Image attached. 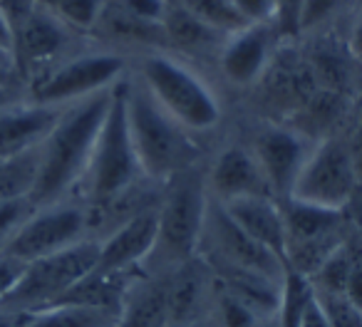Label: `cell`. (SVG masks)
I'll list each match as a JSON object with an SVG mask.
<instances>
[{"instance_id": "44", "label": "cell", "mask_w": 362, "mask_h": 327, "mask_svg": "<svg viewBox=\"0 0 362 327\" xmlns=\"http://www.w3.org/2000/svg\"><path fill=\"white\" fill-rule=\"evenodd\" d=\"M0 161H3V159H0Z\"/></svg>"}, {"instance_id": "7", "label": "cell", "mask_w": 362, "mask_h": 327, "mask_svg": "<svg viewBox=\"0 0 362 327\" xmlns=\"http://www.w3.org/2000/svg\"><path fill=\"white\" fill-rule=\"evenodd\" d=\"M281 208L286 221L283 263L288 270L310 278L350 236L345 211L310 206L293 198H283Z\"/></svg>"}, {"instance_id": "6", "label": "cell", "mask_w": 362, "mask_h": 327, "mask_svg": "<svg viewBox=\"0 0 362 327\" xmlns=\"http://www.w3.org/2000/svg\"><path fill=\"white\" fill-rule=\"evenodd\" d=\"M97 261H100V238L90 236L65 251L25 263L21 278L11 287L6 300L0 302V307L21 315L55 305L72 285L95 270Z\"/></svg>"}, {"instance_id": "16", "label": "cell", "mask_w": 362, "mask_h": 327, "mask_svg": "<svg viewBox=\"0 0 362 327\" xmlns=\"http://www.w3.org/2000/svg\"><path fill=\"white\" fill-rule=\"evenodd\" d=\"M62 109L65 107L35 105L30 100H21L0 109V159L40 144L60 119Z\"/></svg>"}, {"instance_id": "32", "label": "cell", "mask_w": 362, "mask_h": 327, "mask_svg": "<svg viewBox=\"0 0 362 327\" xmlns=\"http://www.w3.org/2000/svg\"><path fill=\"white\" fill-rule=\"evenodd\" d=\"M117 3L134 18L146 23H156V25H161V20L166 16V8H169L166 0H117Z\"/></svg>"}, {"instance_id": "28", "label": "cell", "mask_w": 362, "mask_h": 327, "mask_svg": "<svg viewBox=\"0 0 362 327\" xmlns=\"http://www.w3.org/2000/svg\"><path fill=\"white\" fill-rule=\"evenodd\" d=\"M315 295L332 327H362V312L345 295H322V292Z\"/></svg>"}, {"instance_id": "17", "label": "cell", "mask_w": 362, "mask_h": 327, "mask_svg": "<svg viewBox=\"0 0 362 327\" xmlns=\"http://www.w3.org/2000/svg\"><path fill=\"white\" fill-rule=\"evenodd\" d=\"M271 65V35L266 25H246L223 42L221 67L233 85L261 80Z\"/></svg>"}, {"instance_id": "33", "label": "cell", "mask_w": 362, "mask_h": 327, "mask_svg": "<svg viewBox=\"0 0 362 327\" xmlns=\"http://www.w3.org/2000/svg\"><path fill=\"white\" fill-rule=\"evenodd\" d=\"M342 295L362 312V246L357 241V256H355V266H352V273H350V280H347V287Z\"/></svg>"}, {"instance_id": "2", "label": "cell", "mask_w": 362, "mask_h": 327, "mask_svg": "<svg viewBox=\"0 0 362 327\" xmlns=\"http://www.w3.org/2000/svg\"><path fill=\"white\" fill-rule=\"evenodd\" d=\"M127 80H119L112 87L110 109L97 134L90 164L82 177L77 194L87 211H100L136 186V179L144 177L132 144L129 126H127Z\"/></svg>"}, {"instance_id": "36", "label": "cell", "mask_w": 362, "mask_h": 327, "mask_svg": "<svg viewBox=\"0 0 362 327\" xmlns=\"http://www.w3.org/2000/svg\"><path fill=\"white\" fill-rule=\"evenodd\" d=\"M300 327H332L330 320H327V315H325V310H322L320 300H317L315 292H313L310 302H308L305 312H303Z\"/></svg>"}, {"instance_id": "37", "label": "cell", "mask_w": 362, "mask_h": 327, "mask_svg": "<svg viewBox=\"0 0 362 327\" xmlns=\"http://www.w3.org/2000/svg\"><path fill=\"white\" fill-rule=\"evenodd\" d=\"M0 87H11V90L25 92V87H23L16 67H13V62H8V60H0Z\"/></svg>"}, {"instance_id": "14", "label": "cell", "mask_w": 362, "mask_h": 327, "mask_svg": "<svg viewBox=\"0 0 362 327\" xmlns=\"http://www.w3.org/2000/svg\"><path fill=\"white\" fill-rule=\"evenodd\" d=\"M156 231H159V216H156L154 203L149 208H141L139 213L129 216L117 228H112L107 236L100 238L97 270L134 273V268L149 261L154 253Z\"/></svg>"}, {"instance_id": "30", "label": "cell", "mask_w": 362, "mask_h": 327, "mask_svg": "<svg viewBox=\"0 0 362 327\" xmlns=\"http://www.w3.org/2000/svg\"><path fill=\"white\" fill-rule=\"evenodd\" d=\"M347 0H300V11H298V25L300 30H313L320 23L330 20Z\"/></svg>"}, {"instance_id": "18", "label": "cell", "mask_w": 362, "mask_h": 327, "mask_svg": "<svg viewBox=\"0 0 362 327\" xmlns=\"http://www.w3.org/2000/svg\"><path fill=\"white\" fill-rule=\"evenodd\" d=\"M226 213L263 248L283 261V248H286V221H283V208L278 198L256 196L241 198V201L221 203Z\"/></svg>"}, {"instance_id": "4", "label": "cell", "mask_w": 362, "mask_h": 327, "mask_svg": "<svg viewBox=\"0 0 362 327\" xmlns=\"http://www.w3.org/2000/svg\"><path fill=\"white\" fill-rule=\"evenodd\" d=\"M209 201L211 196L206 177L197 164L164 182V196L156 203L159 231L151 258H159L164 266L169 263L174 268L197 258L202 251Z\"/></svg>"}, {"instance_id": "25", "label": "cell", "mask_w": 362, "mask_h": 327, "mask_svg": "<svg viewBox=\"0 0 362 327\" xmlns=\"http://www.w3.org/2000/svg\"><path fill=\"white\" fill-rule=\"evenodd\" d=\"M179 6L187 8L197 18H202L204 23H209L221 35H231V32H238L246 28V23L233 11L231 0H179Z\"/></svg>"}, {"instance_id": "29", "label": "cell", "mask_w": 362, "mask_h": 327, "mask_svg": "<svg viewBox=\"0 0 362 327\" xmlns=\"http://www.w3.org/2000/svg\"><path fill=\"white\" fill-rule=\"evenodd\" d=\"M33 208L35 206L30 203V198L0 203V253L6 251L8 241L16 236V231L21 228V223L33 213Z\"/></svg>"}, {"instance_id": "3", "label": "cell", "mask_w": 362, "mask_h": 327, "mask_svg": "<svg viewBox=\"0 0 362 327\" xmlns=\"http://www.w3.org/2000/svg\"><path fill=\"white\" fill-rule=\"evenodd\" d=\"M124 107L136 161L146 179L164 184L174 174L197 164L199 149L189 131L151 100L144 85L127 82Z\"/></svg>"}, {"instance_id": "24", "label": "cell", "mask_w": 362, "mask_h": 327, "mask_svg": "<svg viewBox=\"0 0 362 327\" xmlns=\"http://www.w3.org/2000/svg\"><path fill=\"white\" fill-rule=\"evenodd\" d=\"M97 28H102L110 37L127 40V42H156V40H161V37L166 40L164 28L161 25L139 20V18H134L132 13H127L119 3H110V0H107L105 11H102Z\"/></svg>"}, {"instance_id": "41", "label": "cell", "mask_w": 362, "mask_h": 327, "mask_svg": "<svg viewBox=\"0 0 362 327\" xmlns=\"http://www.w3.org/2000/svg\"><path fill=\"white\" fill-rule=\"evenodd\" d=\"M18 312H8L0 307V327H16L18 325Z\"/></svg>"}, {"instance_id": "21", "label": "cell", "mask_w": 362, "mask_h": 327, "mask_svg": "<svg viewBox=\"0 0 362 327\" xmlns=\"http://www.w3.org/2000/svg\"><path fill=\"white\" fill-rule=\"evenodd\" d=\"M117 320L119 312L115 310L57 302L42 310L21 312L16 327H117Z\"/></svg>"}, {"instance_id": "20", "label": "cell", "mask_w": 362, "mask_h": 327, "mask_svg": "<svg viewBox=\"0 0 362 327\" xmlns=\"http://www.w3.org/2000/svg\"><path fill=\"white\" fill-rule=\"evenodd\" d=\"M117 327H169V292L164 280L132 283Z\"/></svg>"}, {"instance_id": "11", "label": "cell", "mask_w": 362, "mask_h": 327, "mask_svg": "<svg viewBox=\"0 0 362 327\" xmlns=\"http://www.w3.org/2000/svg\"><path fill=\"white\" fill-rule=\"evenodd\" d=\"M202 243H209L206 263L209 266H228L241 268V270L261 273L273 280H283L286 275V263L273 256L268 248L256 243L218 201H209L206 223H204Z\"/></svg>"}, {"instance_id": "39", "label": "cell", "mask_w": 362, "mask_h": 327, "mask_svg": "<svg viewBox=\"0 0 362 327\" xmlns=\"http://www.w3.org/2000/svg\"><path fill=\"white\" fill-rule=\"evenodd\" d=\"M13 47V30H11V23L6 20V16H3V11H0V50L11 52ZM13 57V55H11Z\"/></svg>"}, {"instance_id": "1", "label": "cell", "mask_w": 362, "mask_h": 327, "mask_svg": "<svg viewBox=\"0 0 362 327\" xmlns=\"http://www.w3.org/2000/svg\"><path fill=\"white\" fill-rule=\"evenodd\" d=\"M110 97L112 87L67 105L55 126L40 141V169L30 196L35 208L67 201L77 191L110 109Z\"/></svg>"}, {"instance_id": "43", "label": "cell", "mask_w": 362, "mask_h": 327, "mask_svg": "<svg viewBox=\"0 0 362 327\" xmlns=\"http://www.w3.org/2000/svg\"><path fill=\"white\" fill-rule=\"evenodd\" d=\"M189 327H197V325H189Z\"/></svg>"}, {"instance_id": "35", "label": "cell", "mask_w": 362, "mask_h": 327, "mask_svg": "<svg viewBox=\"0 0 362 327\" xmlns=\"http://www.w3.org/2000/svg\"><path fill=\"white\" fill-rule=\"evenodd\" d=\"M345 146H347V151H350L352 167H355L357 179H360V184H362V112H360V117H357V124H355V129H352L350 139L345 141Z\"/></svg>"}, {"instance_id": "13", "label": "cell", "mask_w": 362, "mask_h": 327, "mask_svg": "<svg viewBox=\"0 0 362 327\" xmlns=\"http://www.w3.org/2000/svg\"><path fill=\"white\" fill-rule=\"evenodd\" d=\"M310 149L305 134L291 126H266L256 134L251 154L256 156L278 201L288 198Z\"/></svg>"}, {"instance_id": "15", "label": "cell", "mask_w": 362, "mask_h": 327, "mask_svg": "<svg viewBox=\"0 0 362 327\" xmlns=\"http://www.w3.org/2000/svg\"><path fill=\"white\" fill-rule=\"evenodd\" d=\"M206 189L209 196L218 203L256 196L276 198L266 174L258 167L256 156L251 154V149H243V146H228L216 156L206 177Z\"/></svg>"}, {"instance_id": "19", "label": "cell", "mask_w": 362, "mask_h": 327, "mask_svg": "<svg viewBox=\"0 0 362 327\" xmlns=\"http://www.w3.org/2000/svg\"><path fill=\"white\" fill-rule=\"evenodd\" d=\"M166 292H169V327L197 325V315L202 312L204 302L211 300L206 268L199 266L197 258L176 266L166 278Z\"/></svg>"}, {"instance_id": "8", "label": "cell", "mask_w": 362, "mask_h": 327, "mask_svg": "<svg viewBox=\"0 0 362 327\" xmlns=\"http://www.w3.org/2000/svg\"><path fill=\"white\" fill-rule=\"evenodd\" d=\"M124 75V60L115 52H85L62 57L25 85V100L35 105L67 107L72 102L115 87Z\"/></svg>"}, {"instance_id": "40", "label": "cell", "mask_w": 362, "mask_h": 327, "mask_svg": "<svg viewBox=\"0 0 362 327\" xmlns=\"http://www.w3.org/2000/svg\"><path fill=\"white\" fill-rule=\"evenodd\" d=\"M25 100V92L23 90H11V87H0V109L16 105V102Z\"/></svg>"}, {"instance_id": "23", "label": "cell", "mask_w": 362, "mask_h": 327, "mask_svg": "<svg viewBox=\"0 0 362 327\" xmlns=\"http://www.w3.org/2000/svg\"><path fill=\"white\" fill-rule=\"evenodd\" d=\"M161 28H164L166 40L174 42V45H179V47H187V50L206 47V45H211L214 40L221 37V32L214 30L209 23H204L202 18L189 13L187 8H181L179 3L166 8V16H164V20H161Z\"/></svg>"}, {"instance_id": "9", "label": "cell", "mask_w": 362, "mask_h": 327, "mask_svg": "<svg viewBox=\"0 0 362 327\" xmlns=\"http://www.w3.org/2000/svg\"><path fill=\"white\" fill-rule=\"evenodd\" d=\"M357 186H360V179L352 167L345 141L327 136L317 141L305 156V164L300 167L288 198L310 203V206L332 208V211H345Z\"/></svg>"}, {"instance_id": "26", "label": "cell", "mask_w": 362, "mask_h": 327, "mask_svg": "<svg viewBox=\"0 0 362 327\" xmlns=\"http://www.w3.org/2000/svg\"><path fill=\"white\" fill-rule=\"evenodd\" d=\"M209 302H214V315H216V322L221 327H258L261 325V322H258L261 315L253 312L251 307H248L243 300H238L236 295L223 290L218 283L211 290V300Z\"/></svg>"}, {"instance_id": "31", "label": "cell", "mask_w": 362, "mask_h": 327, "mask_svg": "<svg viewBox=\"0 0 362 327\" xmlns=\"http://www.w3.org/2000/svg\"><path fill=\"white\" fill-rule=\"evenodd\" d=\"M231 6L246 25H266L276 13V0H231Z\"/></svg>"}, {"instance_id": "22", "label": "cell", "mask_w": 362, "mask_h": 327, "mask_svg": "<svg viewBox=\"0 0 362 327\" xmlns=\"http://www.w3.org/2000/svg\"><path fill=\"white\" fill-rule=\"evenodd\" d=\"M40 169V144L0 161V203L33 196Z\"/></svg>"}, {"instance_id": "10", "label": "cell", "mask_w": 362, "mask_h": 327, "mask_svg": "<svg viewBox=\"0 0 362 327\" xmlns=\"http://www.w3.org/2000/svg\"><path fill=\"white\" fill-rule=\"evenodd\" d=\"M85 238H90L87 208L67 198L60 203L33 208V213L21 223V228L8 241L6 251L0 256L30 263L37 258L52 256L57 251H65Z\"/></svg>"}, {"instance_id": "34", "label": "cell", "mask_w": 362, "mask_h": 327, "mask_svg": "<svg viewBox=\"0 0 362 327\" xmlns=\"http://www.w3.org/2000/svg\"><path fill=\"white\" fill-rule=\"evenodd\" d=\"M23 266H25V263L16 261V258L0 256V302L6 300V295L11 292V287L16 285V280L21 278Z\"/></svg>"}, {"instance_id": "12", "label": "cell", "mask_w": 362, "mask_h": 327, "mask_svg": "<svg viewBox=\"0 0 362 327\" xmlns=\"http://www.w3.org/2000/svg\"><path fill=\"white\" fill-rule=\"evenodd\" d=\"M70 42V28L55 16V11L35 3L21 20L13 25V67L23 87L37 75L62 60Z\"/></svg>"}, {"instance_id": "42", "label": "cell", "mask_w": 362, "mask_h": 327, "mask_svg": "<svg viewBox=\"0 0 362 327\" xmlns=\"http://www.w3.org/2000/svg\"><path fill=\"white\" fill-rule=\"evenodd\" d=\"M258 327H278V322H276V317H266Z\"/></svg>"}, {"instance_id": "38", "label": "cell", "mask_w": 362, "mask_h": 327, "mask_svg": "<svg viewBox=\"0 0 362 327\" xmlns=\"http://www.w3.org/2000/svg\"><path fill=\"white\" fill-rule=\"evenodd\" d=\"M347 47H350V55L355 57L357 62H362V13H360V18L355 20V25H352Z\"/></svg>"}, {"instance_id": "5", "label": "cell", "mask_w": 362, "mask_h": 327, "mask_svg": "<svg viewBox=\"0 0 362 327\" xmlns=\"http://www.w3.org/2000/svg\"><path fill=\"white\" fill-rule=\"evenodd\" d=\"M141 85L151 100L187 131L214 129L221 119V107L211 87L174 57L161 52L146 55L141 60Z\"/></svg>"}, {"instance_id": "27", "label": "cell", "mask_w": 362, "mask_h": 327, "mask_svg": "<svg viewBox=\"0 0 362 327\" xmlns=\"http://www.w3.org/2000/svg\"><path fill=\"white\" fill-rule=\"evenodd\" d=\"M107 0H55L47 8L65 23L70 30H92L100 23Z\"/></svg>"}]
</instances>
